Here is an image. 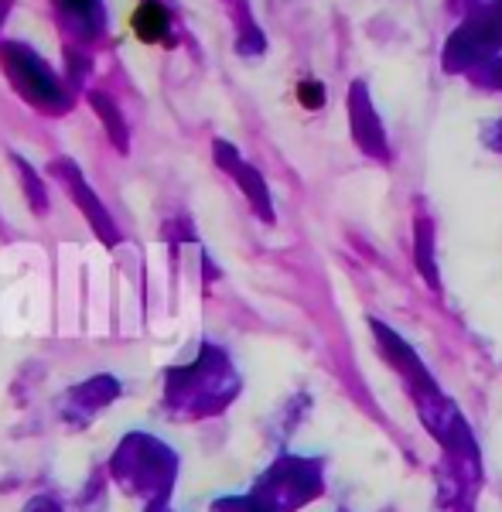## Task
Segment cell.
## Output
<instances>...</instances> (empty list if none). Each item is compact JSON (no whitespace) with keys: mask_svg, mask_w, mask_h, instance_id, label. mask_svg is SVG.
Segmentation results:
<instances>
[{"mask_svg":"<svg viewBox=\"0 0 502 512\" xmlns=\"http://www.w3.org/2000/svg\"><path fill=\"white\" fill-rule=\"evenodd\" d=\"M301 89H304V93H301L304 103H311V106L322 103V93H318V86H301Z\"/></svg>","mask_w":502,"mask_h":512,"instance_id":"2","label":"cell"},{"mask_svg":"<svg viewBox=\"0 0 502 512\" xmlns=\"http://www.w3.org/2000/svg\"><path fill=\"white\" fill-rule=\"evenodd\" d=\"M164 24H168V18H164V11L158 4H144L141 14H137V31H141L144 38H161Z\"/></svg>","mask_w":502,"mask_h":512,"instance_id":"1","label":"cell"}]
</instances>
